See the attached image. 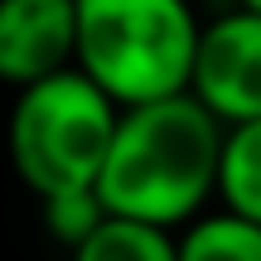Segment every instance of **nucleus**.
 <instances>
[{
  "instance_id": "7",
  "label": "nucleus",
  "mask_w": 261,
  "mask_h": 261,
  "mask_svg": "<svg viewBox=\"0 0 261 261\" xmlns=\"http://www.w3.org/2000/svg\"><path fill=\"white\" fill-rule=\"evenodd\" d=\"M174 261H261V223L203 208L174 232Z\"/></svg>"
},
{
  "instance_id": "1",
  "label": "nucleus",
  "mask_w": 261,
  "mask_h": 261,
  "mask_svg": "<svg viewBox=\"0 0 261 261\" xmlns=\"http://www.w3.org/2000/svg\"><path fill=\"white\" fill-rule=\"evenodd\" d=\"M218 140L223 126L189 92L121 107L92 184L102 213L179 232L189 218L213 208Z\"/></svg>"
},
{
  "instance_id": "6",
  "label": "nucleus",
  "mask_w": 261,
  "mask_h": 261,
  "mask_svg": "<svg viewBox=\"0 0 261 261\" xmlns=\"http://www.w3.org/2000/svg\"><path fill=\"white\" fill-rule=\"evenodd\" d=\"M213 203L237 213V218H247V223H261V116L223 126Z\"/></svg>"
},
{
  "instance_id": "2",
  "label": "nucleus",
  "mask_w": 261,
  "mask_h": 261,
  "mask_svg": "<svg viewBox=\"0 0 261 261\" xmlns=\"http://www.w3.org/2000/svg\"><path fill=\"white\" fill-rule=\"evenodd\" d=\"M198 24L189 0H73V68L116 107L189 87Z\"/></svg>"
},
{
  "instance_id": "9",
  "label": "nucleus",
  "mask_w": 261,
  "mask_h": 261,
  "mask_svg": "<svg viewBox=\"0 0 261 261\" xmlns=\"http://www.w3.org/2000/svg\"><path fill=\"white\" fill-rule=\"evenodd\" d=\"M39 213H44V232L54 237V242L73 247V242H83V237L97 227L102 203H97V189H68V194L39 198Z\"/></svg>"
},
{
  "instance_id": "8",
  "label": "nucleus",
  "mask_w": 261,
  "mask_h": 261,
  "mask_svg": "<svg viewBox=\"0 0 261 261\" xmlns=\"http://www.w3.org/2000/svg\"><path fill=\"white\" fill-rule=\"evenodd\" d=\"M68 261H174V232L102 213L83 242L68 247Z\"/></svg>"
},
{
  "instance_id": "4",
  "label": "nucleus",
  "mask_w": 261,
  "mask_h": 261,
  "mask_svg": "<svg viewBox=\"0 0 261 261\" xmlns=\"http://www.w3.org/2000/svg\"><path fill=\"white\" fill-rule=\"evenodd\" d=\"M184 92L218 126L261 116V15L232 5L227 15L198 24Z\"/></svg>"
},
{
  "instance_id": "3",
  "label": "nucleus",
  "mask_w": 261,
  "mask_h": 261,
  "mask_svg": "<svg viewBox=\"0 0 261 261\" xmlns=\"http://www.w3.org/2000/svg\"><path fill=\"white\" fill-rule=\"evenodd\" d=\"M116 112L121 107L107 92H97L77 68L15 87V107L5 121V150L15 179L34 198L92 189L102 155L112 145Z\"/></svg>"
},
{
  "instance_id": "5",
  "label": "nucleus",
  "mask_w": 261,
  "mask_h": 261,
  "mask_svg": "<svg viewBox=\"0 0 261 261\" xmlns=\"http://www.w3.org/2000/svg\"><path fill=\"white\" fill-rule=\"evenodd\" d=\"M73 68V0H0V83L29 87Z\"/></svg>"
},
{
  "instance_id": "10",
  "label": "nucleus",
  "mask_w": 261,
  "mask_h": 261,
  "mask_svg": "<svg viewBox=\"0 0 261 261\" xmlns=\"http://www.w3.org/2000/svg\"><path fill=\"white\" fill-rule=\"evenodd\" d=\"M237 10H252V15H261V0H232Z\"/></svg>"
}]
</instances>
